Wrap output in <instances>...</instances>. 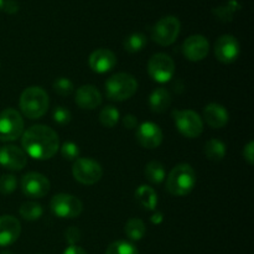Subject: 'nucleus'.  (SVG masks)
<instances>
[{
  "mask_svg": "<svg viewBox=\"0 0 254 254\" xmlns=\"http://www.w3.org/2000/svg\"><path fill=\"white\" fill-rule=\"evenodd\" d=\"M22 150L35 160H49L56 155L60 139L52 128L42 124L32 126L22 133Z\"/></svg>",
  "mask_w": 254,
  "mask_h": 254,
  "instance_id": "obj_1",
  "label": "nucleus"
},
{
  "mask_svg": "<svg viewBox=\"0 0 254 254\" xmlns=\"http://www.w3.org/2000/svg\"><path fill=\"white\" fill-rule=\"evenodd\" d=\"M20 109L29 119H39L49 109V94L41 87L32 86L25 89L20 96Z\"/></svg>",
  "mask_w": 254,
  "mask_h": 254,
  "instance_id": "obj_2",
  "label": "nucleus"
},
{
  "mask_svg": "<svg viewBox=\"0 0 254 254\" xmlns=\"http://www.w3.org/2000/svg\"><path fill=\"white\" fill-rule=\"evenodd\" d=\"M196 185V173L189 164L176 165L166 179V189L174 196H185Z\"/></svg>",
  "mask_w": 254,
  "mask_h": 254,
  "instance_id": "obj_3",
  "label": "nucleus"
},
{
  "mask_svg": "<svg viewBox=\"0 0 254 254\" xmlns=\"http://www.w3.org/2000/svg\"><path fill=\"white\" fill-rule=\"evenodd\" d=\"M138 89L135 77L129 73H116L106 82V93L111 101L123 102L131 98Z\"/></svg>",
  "mask_w": 254,
  "mask_h": 254,
  "instance_id": "obj_4",
  "label": "nucleus"
},
{
  "mask_svg": "<svg viewBox=\"0 0 254 254\" xmlns=\"http://www.w3.org/2000/svg\"><path fill=\"white\" fill-rule=\"evenodd\" d=\"M181 30L180 20L176 16H164L154 25L151 39L160 46H170L179 37Z\"/></svg>",
  "mask_w": 254,
  "mask_h": 254,
  "instance_id": "obj_5",
  "label": "nucleus"
},
{
  "mask_svg": "<svg viewBox=\"0 0 254 254\" xmlns=\"http://www.w3.org/2000/svg\"><path fill=\"white\" fill-rule=\"evenodd\" d=\"M173 117L178 130L186 138H197L202 134L203 122L196 112L190 109H176L173 112Z\"/></svg>",
  "mask_w": 254,
  "mask_h": 254,
  "instance_id": "obj_6",
  "label": "nucleus"
},
{
  "mask_svg": "<svg viewBox=\"0 0 254 254\" xmlns=\"http://www.w3.org/2000/svg\"><path fill=\"white\" fill-rule=\"evenodd\" d=\"M24 133V119L21 114L12 108H6L0 113V140L14 141Z\"/></svg>",
  "mask_w": 254,
  "mask_h": 254,
  "instance_id": "obj_7",
  "label": "nucleus"
},
{
  "mask_svg": "<svg viewBox=\"0 0 254 254\" xmlns=\"http://www.w3.org/2000/svg\"><path fill=\"white\" fill-rule=\"evenodd\" d=\"M51 212L59 218H77L83 211L81 200L69 193H57L50 202Z\"/></svg>",
  "mask_w": 254,
  "mask_h": 254,
  "instance_id": "obj_8",
  "label": "nucleus"
},
{
  "mask_svg": "<svg viewBox=\"0 0 254 254\" xmlns=\"http://www.w3.org/2000/svg\"><path fill=\"white\" fill-rule=\"evenodd\" d=\"M72 175L74 180L83 185H94L101 180L103 169L101 164L89 158H78L72 166Z\"/></svg>",
  "mask_w": 254,
  "mask_h": 254,
  "instance_id": "obj_9",
  "label": "nucleus"
},
{
  "mask_svg": "<svg viewBox=\"0 0 254 254\" xmlns=\"http://www.w3.org/2000/svg\"><path fill=\"white\" fill-rule=\"evenodd\" d=\"M148 72L155 82L165 83L170 81L175 73V62L166 54L153 55L149 60Z\"/></svg>",
  "mask_w": 254,
  "mask_h": 254,
  "instance_id": "obj_10",
  "label": "nucleus"
},
{
  "mask_svg": "<svg viewBox=\"0 0 254 254\" xmlns=\"http://www.w3.org/2000/svg\"><path fill=\"white\" fill-rule=\"evenodd\" d=\"M51 184L49 179L40 173H27L21 180V190L30 198H41L49 193Z\"/></svg>",
  "mask_w": 254,
  "mask_h": 254,
  "instance_id": "obj_11",
  "label": "nucleus"
},
{
  "mask_svg": "<svg viewBox=\"0 0 254 254\" xmlns=\"http://www.w3.org/2000/svg\"><path fill=\"white\" fill-rule=\"evenodd\" d=\"M241 54L238 40L232 35H222L215 42V56L222 64H232Z\"/></svg>",
  "mask_w": 254,
  "mask_h": 254,
  "instance_id": "obj_12",
  "label": "nucleus"
},
{
  "mask_svg": "<svg viewBox=\"0 0 254 254\" xmlns=\"http://www.w3.org/2000/svg\"><path fill=\"white\" fill-rule=\"evenodd\" d=\"M135 138L143 148L156 149L163 143V130L158 124L153 122H145L136 128Z\"/></svg>",
  "mask_w": 254,
  "mask_h": 254,
  "instance_id": "obj_13",
  "label": "nucleus"
},
{
  "mask_svg": "<svg viewBox=\"0 0 254 254\" xmlns=\"http://www.w3.org/2000/svg\"><path fill=\"white\" fill-rule=\"evenodd\" d=\"M208 51L210 42L202 35H191L183 44V52L189 61H201L207 56Z\"/></svg>",
  "mask_w": 254,
  "mask_h": 254,
  "instance_id": "obj_14",
  "label": "nucleus"
},
{
  "mask_svg": "<svg viewBox=\"0 0 254 254\" xmlns=\"http://www.w3.org/2000/svg\"><path fill=\"white\" fill-rule=\"evenodd\" d=\"M27 164V155L22 149L6 145L0 149V165L11 171H20Z\"/></svg>",
  "mask_w": 254,
  "mask_h": 254,
  "instance_id": "obj_15",
  "label": "nucleus"
},
{
  "mask_svg": "<svg viewBox=\"0 0 254 254\" xmlns=\"http://www.w3.org/2000/svg\"><path fill=\"white\" fill-rule=\"evenodd\" d=\"M21 233V225L16 217L5 215L0 217V247H7L17 241Z\"/></svg>",
  "mask_w": 254,
  "mask_h": 254,
  "instance_id": "obj_16",
  "label": "nucleus"
},
{
  "mask_svg": "<svg viewBox=\"0 0 254 254\" xmlns=\"http://www.w3.org/2000/svg\"><path fill=\"white\" fill-rule=\"evenodd\" d=\"M89 67L96 73H106L117 64V56L108 49H98L88 59Z\"/></svg>",
  "mask_w": 254,
  "mask_h": 254,
  "instance_id": "obj_17",
  "label": "nucleus"
},
{
  "mask_svg": "<svg viewBox=\"0 0 254 254\" xmlns=\"http://www.w3.org/2000/svg\"><path fill=\"white\" fill-rule=\"evenodd\" d=\"M74 102L79 108L92 111V109H96L101 106L102 94L94 86L86 84V86L79 87L76 91Z\"/></svg>",
  "mask_w": 254,
  "mask_h": 254,
  "instance_id": "obj_18",
  "label": "nucleus"
},
{
  "mask_svg": "<svg viewBox=\"0 0 254 254\" xmlns=\"http://www.w3.org/2000/svg\"><path fill=\"white\" fill-rule=\"evenodd\" d=\"M203 118L211 128L220 129L228 123L230 116L223 106L218 103H210L203 109Z\"/></svg>",
  "mask_w": 254,
  "mask_h": 254,
  "instance_id": "obj_19",
  "label": "nucleus"
},
{
  "mask_svg": "<svg viewBox=\"0 0 254 254\" xmlns=\"http://www.w3.org/2000/svg\"><path fill=\"white\" fill-rule=\"evenodd\" d=\"M135 201L144 210L154 211L158 205V195L151 186L141 185L135 191Z\"/></svg>",
  "mask_w": 254,
  "mask_h": 254,
  "instance_id": "obj_20",
  "label": "nucleus"
},
{
  "mask_svg": "<svg viewBox=\"0 0 254 254\" xmlns=\"http://www.w3.org/2000/svg\"><path fill=\"white\" fill-rule=\"evenodd\" d=\"M171 104V96L168 89L156 88L149 97V106L155 113H164Z\"/></svg>",
  "mask_w": 254,
  "mask_h": 254,
  "instance_id": "obj_21",
  "label": "nucleus"
},
{
  "mask_svg": "<svg viewBox=\"0 0 254 254\" xmlns=\"http://www.w3.org/2000/svg\"><path fill=\"white\" fill-rule=\"evenodd\" d=\"M205 155L208 160L215 163L223 160L226 156V144L218 139H211L205 145Z\"/></svg>",
  "mask_w": 254,
  "mask_h": 254,
  "instance_id": "obj_22",
  "label": "nucleus"
},
{
  "mask_svg": "<svg viewBox=\"0 0 254 254\" xmlns=\"http://www.w3.org/2000/svg\"><path fill=\"white\" fill-rule=\"evenodd\" d=\"M124 232H126L127 237L133 242L140 241L145 236V223L140 218H130L124 227Z\"/></svg>",
  "mask_w": 254,
  "mask_h": 254,
  "instance_id": "obj_23",
  "label": "nucleus"
},
{
  "mask_svg": "<svg viewBox=\"0 0 254 254\" xmlns=\"http://www.w3.org/2000/svg\"><path fill=\"white\" fill-rule=\"evenodd\" d=\"M241 9V5L236 0H230L227 4L221 5L213 9V15L217 17L218 20L223 22H230L232 21L235 15L237 14L238 10Z\"/></svg>",
  "mask_w": 254,
  "mask_h": 254,
  "instance_id": "obj_24",
  "label": "nucleus"
},
{
  "mask_svg": "<svg viewBox=\"0 0 254 254\" xmlns=\"http://www.w3.org/2000/svg\"><path fill=\"white\" fill-rule=\"evenodd\" d=\"M144 174L146 180L150 181L151 184H161L165 180V168L159 161L153 160L146 164Z\"/></svg>",
  "mask_w": 254,
  "mask_h": 254,
  "instance_id": "obj_25",
  "label": "nucleus"
},
{
  "mask_svg": "<svg viewBox=\"0 0 254 254\" xmlns=\"http://www.w3.org/2000/svg\"><path fill=\"white\" fill-rule=\"evenodd\" d=\"M124 50L129 54H136L146 46V36L141 32H134L124 40Z\"/></svg>",
  "mask_w": 254,
  "mask_h": 254,
  "instance_id": "obj_26",
  "label": "nucleus"
},
{
  "mask_svg": "<svg viewBox=\"0 0 254 254\" xmlns=\"http://www.w3.org/2000/svg\"><path fill=\"white\" fill-rule=\"evenodd\" d=\"M44 213V208L40 203L34 202V201H27L22 203L20 207V216L26 221H36Z\"/></svg>",
  "mask_w": 254,
  "mask_h": 254,
  "instance_id": "obj_27",
  "label": "nucleus"
},
{
  "mask_svg": "<svg viewBox=\"0 0 254 254\" xmlns=\"http://www.w3.org/2000/svg\"><path fill=\"white\" fill-rule=\"evenodd\" d=\"M119 118H121V114H119V111L116 107L107 106L99 113V122L106 128H113L114 126H117Z\"/></svg>",
  "mask_w": 254,
  "mask_h": 254,
  "instance_id": "obj_28",
  "label": "nucleus"
},
{
  "mask_svg": "<svg viewBox=\"0 0 254 254\" xmlns=\"http://www.w3.org/2000/svg\"><path fill=\"white\" fill-rule=\"evenodd\" d=\"M106 254H139L133 243L128 241H116L107 248Z\"/></svg>",
  "mask_w": 254,
  "mask_h": 254,
  "instance_id": "obj_29",
  "label": "nucleus"
},
{
  "mask_svg": "<svg viewBox=\"0 0 254 254\" xmlns=\"http://www.w3.org/2000/svg\"><path fill=\"white\" fill-rule=\"evenodd\" d=\"M73 89V83H72L71 79L66 78V77H59V78L54 82V91L56 92L59 96H69V94H72Z\"/></svg>",
  "mask_w": 254,
  "mask_h": 254,
  "instance_id": "obj_30",
  "label": "nucleus"
},
{
  "mask_svg": "<svg viewBox=\"0 0 254 254\" xmlns=\"http://www.w3.org/2000/svg\"><path fill=\"white\" fill-rule=\"evenodd\" d=\"M17 186V180L11 174H5L0 176V193L2 195H10L15 191Z\"/></svg>",
  "mask_w": 254,
  "mask_h": 254,
  "instance_id": "obj_31",
  "label": "nucleus"
},
{
  "mask_svg": "<svg viewBox=\"0 0 254 254\" xmlns=\"http://www.w3.org/2000/svg\"><path fill=\"white\" fill-rule=\"evenodd\" d=\"M52 118H54L55 123H57L59 126H66L71 122L72 114L66 107H56L52 112Z\"/></svg>",
  "mask_w": 254,
  "mask_h": 254,
  "instance_id": "obj_32",
  "label": "nucleus"
},
{
  "mask_svg": "<svg viewBox=\"0 0 254 254\" xmlns=\"http://www.w3.org/2000/svg\"><path fill=\"white\" fill-rule=\"evenodd\" d=\"M61 155L66 160H77L79 156V148L76 143L66 141L61 146Z\"/></svg>",
  "mask_w": 254,
  "mask_h": 254,
  "instance_id": "obj_33",
  "label": "nucleus"
},
{
  "mask_svg": "<svg viewBox=\"0 0 254 254\" xmlns=\"http://www.w3.org/2000/svg\"><path fill=\"white\" fill-rule=\"evenodd\" d=\"M64 238H66L67 243H68L69 246L77 245V242L81 240V231L77 227L67 228L66 232H64Z\"/></svg>",
  "mask_w": 254,
  "mask_h": 254,
  "instance_id": "obj_34",
  "label": "nucleus"
},
{
  "mask_svg": "<svg viewBox=\"0 0 254 254\" xmlns=\"http://www.w3.org/2000/svg\"><path fill=\"white\" fill-rule=\"evenodd\" d=\"M243 158L247 161L250 165H253L254 164V143L253 141H250L247 145L243 149Z\"/></svg>",
  "mask_w": 254,
  "mask_h": 254,
  "instance_id": "obj_35",
  "label": "nucleus"
},
{
  "mask_svg": "<svg viewBox=\"0 0 254 254\" xmlns=\"http://www.w3.org/2000/svg\"><path fill=\"white\" fill-rule=\"evenodd\" d=\"M2 10L7 14H16L19 11V2L16 0H6L2 5Z\"/></svg>",
  "mask_w": 254,
  "mask_h": 254,
  "instance_id": "obj_36",
  "label": "nucleus"
},
{
  "mask_svg": "<svg viewBox=\"0 0 254 254\" xmlns=\"http://www.w3.org/2000/svg\"><path fill=\"white\" fill-rule=\"evenodd\" d=\"M123 124L127 129H134L138 126V121H136V117L133 114H127L123 118Z\"/></svg>",
  "mask_w": 254,
  "mask_h": 254,
  "instance_id": "obj_37",
  "label": "nucleus"
},
{
  "mask_svg": "<svg viewBox=\"0 0 254 254\" xmlns=\"http://www.w3.org/2000/svg\"><path fill=\"white\" fill-rule=\"evenodd\" d=\"M64 254H88V253H87L83 248H81V247H78L77 245H74V246H68V247L64 250Z\"/></svg>",
  "mask_w": 254,
  "mask_h": 254,
  "instance_id": "obj_38",
  "label": "nucleus"
},
{
  "mask_svg": "<svg viewBox=\"0 0 254 254\" xmlns=\"http://www.w3.org/2000/svg\"><path fill=\"white\" fill-rule=\"evenodd\" d=\"M164 217H163V213L161 212H155L153 216H151V222L155 223V225H159V223L163 222Z\"/></svg>",
  "mask_w": 254,
  "mask_h": 254,
  "instance_id": "obj_39",
  "label": "nucleus"
},
{
  "mask_svg": "<svg viewBox=\"0 0 254 254\" xmlns=\"http://www.w3.org/2000/svg\"><path fill=\"white\" fill-rule=\"evenodd\" d=\"M0 254H14V253L10 252V251H4V252H1Z\"/></svg>",
  "mask_w": 254,
  "mask_h": 254,
  "instance_id": "obj_40",
  "label": "nucleus"
},
{
  "mask_svg": "<svg viewBox=\"0 0 254 254\" xmlns=\"http://www.w3.org/2000/svg\"><path fill=\"white\" fill-rule=\"evenodd\" d=\"M2 5H4V0H0V10H2Z\"/></svg>",
  "mask_w": 254,
  "mask_h": 254,
  "instance_id": "obj_41",
  "label": "nucleus"
}]
</instances>
